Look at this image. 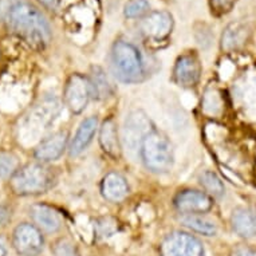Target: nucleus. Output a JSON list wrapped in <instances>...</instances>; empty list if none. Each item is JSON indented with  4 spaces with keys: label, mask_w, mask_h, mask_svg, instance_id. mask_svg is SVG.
I'll use <instances>...</instances> for the list:
<instances>
[{
    "label": "nucleus",
    "mask_w": 256,
    "mask_h": 256,
    "mask_svg": "<svg viewBox=\"0 0 256 256\" xmlns=\"http://www.w3.org/2000/svg\"><path fill=\"white\" fill-rule=\"evenodd\" d=\"M7 26L14 34L35 48H44L51 40L48 22L38 8L26 2L14 3L7 11Z\"/></svg>",
    "instance_id": "1"
},
{
    "label": "nucleus",
    "mask_w": 256,
    "mask_h": 256,
    "mask_svg": "<svg viewBox=\"0 0 256 256\" xmlns=\"http://www.w3.org/2000/svg\"><path fill=\"white\" fill-rule=\"evenodd\" d=\"M148 10H149V3L146 0H130L126 3L124 14L129 19H136V18H141L145 15Z\"/></svg>",
    "instance_id": "22"
},
{
    "label": "nucleus",
    "mask_w": 256,
    "mask_h": 256,
    "mask_svg": "<svg viewBox=\"0 0 256 256\" xmlns=\"http://www.w3.org/2000/svg\"><path fill=\"white\" fill-rule=\"evenodd\" d=\"M52 172L40 164H28L22 166L10 180L12 192L19 196L44 194L52 186Z\"/></svg>",
    "instance_id": "3"
},
{
    "label": "nucleus",
    "mask_w": 256,
    "mask_h": 256,
    "mask_svg": "<svg viewBox=\"0 0 256 256\" xmlns=\"http://www.w3.org/2000/svg\"><path fill=\"white\" fill-rule=\"evenodd\" d=\"M161 256H206V251L198 238L176 231L161 243Z\"/></svg>",
    "instance_id": "5"
},
{
    "label": "nucleus",
    "mask_w": 256,
    "mask_h": 256,
    "mask_svg": "<svg viewBox=\"0 0 256 256\" xmlns=\"http://www.w3.org/2000/svg\"><path fill=\"white\" fill-rule=\"evenodd\" d=\"M181 222L185 227L190 228L192 231L198 232L204 236H214L218 232V228L214 222L198 214H186L184 218H181Z\"/></svg>",
    "instance_id": "18"
},
{
    "label": "nucleus",
    "mask_w": 256,
    "mask_h": 256,
    "mask_svg": "<svg viewBox=\"0 0 256 256\" xmlns=\"http://www.w3.org/2000/svg\"><path fill=\"white\" fill-rule=\"evenodd\" d=\"M200 74H202V66L198 56L185 54L177 59L173 70V78L177 84L182 88H194L200 80Z\"/></svg>",
    "instance_id": "9"
},
{
    "label": "nucleus",
    "mask_w": 256,
    "mask_h": 256,
    "mask_svg": "<svg viewBox=\"0 0 256 256\" xmlns=\"http://www.w3.org/2000/svg\"><path fill=\"white\" fill-rule=\"evenodd\" d=\"M101 190L106 200L112 202H120L125 200L128 194H129V186L121 174L112 172L104 177Z\"/></svg>",
    "instance_id": "15"
},
{
    "label": "nucleus",
    "mask_w": 256,
    "mask_h": 256,
    "mask_svg": "<svg viewBox=\"0 0 256 256\" xmlns=\"http://www.w3.org/2000/svg\"><path fill=\"white\" fill-rule=\"evenodd\" d=\"M90 97H92L90 80L80 74H74L70 76L64 92V100L68 109L76 114L82 113L88 106Z\"/></svg>",
    "instance_id": "7"
},
{
    "label": "nucleus",
    "mask_w": 256,
    "mask_h": 256,
    "mask_svg": "<svg viewBox=\"0 0 256 256\" xmlns=\"http://www.w3.org/2000/svg\"><path fill=\"white\" fill-rule=\"evenodd\" d=\"M38 2L47 10H56L60 3V0H38Z\"/></svg>",
    "instance_id": "27"
},
{
    "label": "nucleus",
    "mask_w": 256,
    "mask_h": 256,
    "mask_svg": "<svg viewBox=\"0 0 256 256\" xmlns=\"http://www.w3.org/2000/svg\"><path fill=\"white\" fill-rule=\"evenodd\" d=\"M68 145V134L58 132L39 144L35 149V158L40 162H51L63 154Z\"/></svg>",
    "instance_id": "11"
},
{
    "label": "nucleus",
    "mask_w": 256,
    "mask_h": 256,
    "mask_svg": "<svg viewBox=\"0 0 256 256\" xmlns=\"http://www.w3.org/2000/svg\"><path fill=\"white\" fill-rule=\"evenodd\" d=\"M97 125L98 121L96 117H88L82 124L76 130V134L74 136L72 144H70V156L72 157H76L80 153H84V149L90 145V142L94 138V134L97 132Z\"/></svg>",
    "instance_id": "14"
},
{
    "label": "nucleus",
    "mask_w": 256,
    "mask_h": 256,
    "mask_svg": "<svg viewBox=\"0 0 256 256\" xmlns=\"http://www.w3.org/2000/svg\"><path fill=\"white\" fill-rule=\"evenodd\" d=\"M18 169L16 157L8 152H0V178L12 177Z\"/></svg>",
    "instance_id": "21"
},
{
    "label": "nucleus",
    "mask_w": 256,
    "mask_h": 256,
    "mask_svg": "<svg viewBox=\"0 0 256 256\" xmlns=\"http://www.w3.org/2000/svg\"><path fill=\"white\" fill-rule=\"evenodd\" d=\"M31 216L36 224V227L47 234L58 232L62 227V218L60 214L48 206L44 204H35L31 208Z\"/></svg>",
    "instance_id": "12"
},
{
    "label": "nucleus",
    "mask_w": 256,
    "mask_h": 256,
    "mask_svg": "<svg viewBox=\"0 0 256 256\" xmlns=\"http://www.w3.org/2000/svg\"><path fill=\"white\" fill-rule=\"evenodd\" d=\"M238 0H210V10L214 15H226L235 7Z\"/></svg>",
    "instance_id": "25"
},
{
    "label": "nucleus",
    "mask_w": 256,
    "mask_h": 256,
    "mask_svg": "<svg viewBox=\"0 0 256 256\" xmlns=\"http://www.w3.org/2000/svg\"><path fill=\"white\" fill-rule=\"evenodd\" d=\"M10 218V214L8 210L3 208V206H0V226H4L6 222H8Z\"/></svg>",
    "instance_id": "28"
},
{
    "label": "nucleus",
    "mask_w": 256,
    "mask_h": 256,
    "mask_svg": "<svg viewBox=\"0 0 256 256\" xmlns=\"http://www.w3.org/2000/svg\"><path fill=\"white\" fill-rule=\"evenodd\" d=\"M114 76L124 84H138L145 76L142 56L137 47L125 40H117L112 48Z\"/></svg>",
    "instance_id": "2"
},
{
    "label": "nucleus",
    "mask_w": 256,
    "mask_h": 256,
    "mask_svg": "<svg viewBox=\"0 0 256 256\" xmlns=\"http://www.w3.org/2000/svg\"><path fill=\"white\" fill-rule=\"evenodd\" d=\"M200 182H202V185L210 196L222 198V194H224V184H222V181L218 178L216 173L206 170L200 177Z\"/></svg>",
    "instance_id": "20"
},
{
    "label": "nucleus",
    "mask_w": 256,
    "mask_h": 256,
    "mask_svg": "<svg viewBox=\"0 0 256 256\" xmlns=\"http://www.w3.org/2000/svg\"><path fill=\"white\" fill-rule=\"evenodd\" d=\"M90 88H92V96L100 98H106L110 96V84L106 78L105 72L100 68H94L90 78Z\"/></svg>",
    "instance_id": "19"
},
{
    "label": "nucleus",
    "mask_w": 256,
    "mask_h": 256,
    "mask_svg": "<svg viewBox=\"0 0 256 256\" xmlns=\"http://www.w3.org/2000/svg\"><path fill=\"white\" fill-rule=\"evenodd\" d=\"M173 18L166 11H154L144 18L141 31L150 40H164L172 32Z\"/></svg>",
    "instance_id": "8"
},
{
    "label": "nucleus",
    "mask_w": 256,
    "mask_h": 256,
    "mask_svg": "<svg viewBox=\"0 0 256 256\" xmlns=\"http://www.w3.org/2000/svg\"><path fill=\"white\" fill-rule=\"evenodd\" d=\"M0 256H6V248L2 244V242H0Z\"/></svg>",
    "instance_id": "29"
},
{
    "label": "nucleus",
    "mask_w": 256,
    "mask_h": 256,
    "mask_svg": "<svg viewBox=\"0 0 256 256\" xmlns=\"http://www.w3.org/2000/svg\"><path fill=\"white\" fill-rule=\"evenodd\" d=\"M141 157L145 166L154 173H166L173 168V148L158 132H149L141 141Z\"/></svg>",
    "instance_id": "4"
},
{
    "label": "nucleus",
    "mask_w": 256,
    "mask_h": 256,
    "mask_svg": "<svg viewBox=\"0 0 256 256\" xmlns=\"http://www.w3.org/2000/svg\"><path fill=\"white\" fill-rule=\"evenodd\" d=\"M117 222L110 218H100L96 224V231L100 238H109L117 231Z\"/></svg>",
    "instance_id": "24"
},
{
    "label": "nucleus",
    "mask_w": 256,
    "mask_h": 256,
    "mask_svg": "<svg viewBox=\"0 0 256 256\" xmlns=\"http://www.w3.org/2000/svg\"><path fill=\"white\" fill-rule=\"evenodd\" d=\"M100 144L106 154L112 156L114 158H117L121 154V146L118 141L117 125L114 122L113 118H109L108 121L102 124L101 133H100Z\"/></svg>",
    "instance_id": "16"
},
{
    "label": "nucleus",
    "mask_w": 256,
    "mask_h": 256,
    "mask_svg": "<svg viewBox=\"0 0 256 256\" xmlns=\"http://www.w3.org/2000/svg\"><path fill=\"white\" fill-rule=\"evenodd\" d=\"M54 256H80V252L74 244L68 239H60L52 247Z\"/></svg>",
    "instance_id": "23"
},
{
    "label": "nucleus",
    "mask_w": 256,
    "mask_h": 256,
    "mask_svg": "<svg viewBox=\"0 0 256 256\" xmlns=\"http://www.w3.org/2000/svg\"><path fill=\"white\" fill-rule=\"evenodd\" d=\"M212 198L206 192L200 190H184L174 198V206L186 214H204L212 208Z\"/></svg>",
    "instance_id": "10"
},
{
    "label": "nucleus",
    "mask_w": 256,
    "mask_h": 256,
    "mask_svg": "<svg viewBox=\"0 0 256 256\" xmlns=\"http://www.w3.org/2000/svg\"><path fill=\"white\" fill-rule=\"evenodd\" d=\"M231 256H256V250L251 247H246V246H240L232 250Z\"/></svg>",
    "instance_id": "26"
},
{
    "label": "nucleus",
    "mask_w": 256,
    "mask_h": 256,
    "mask_svg": "<svg viewBox=\"0 0 256 256\" xmlns=\"http://www.w3.org/2000/svg\"><path fill=\"white\" fill-rule=\"evenodd\" d=\"M231 224L239 236L254 238L256 236V210L246 206L236 208L231 216Z\"/></svg>",
    "instance_id": "13"
},
{
    "label": "nucleus",
    "mask_w": 256,
    "mask_h": 256,
    "mask_svg": "<svg viewBox=\"0 0 256 256\" xmlns=\"http://www.w3.org/2000/svg\"><path fill=\"white\" fill-rule=\"evenodd\" d=\"M248 35H250V31H248L247 26L242 24V23H232L231 26H228L227 30L222 34V50L231 51L239 48L240 46H243L246 43Z\"/></svg>",
    "instance_id": "17"
},
{
    "label": "nucleus",
    "mask_w": 256,
    "mask_h": 256,
    "mask_svg": "<svg viewBox=\"0 0 256 256\" xmlns=\"http://www.w3.org/2000/svg\"><path fill=\"white\" fill-rule=\"evenodd\" d=\"M43 236L38 227L23 222L14 231L12 244L22 256H38L43 250Z\"/></svg>",
    "instance_id": "6"
}]
</instances>
